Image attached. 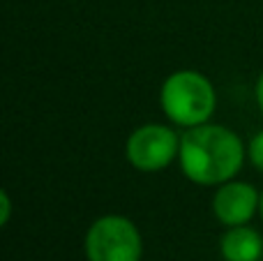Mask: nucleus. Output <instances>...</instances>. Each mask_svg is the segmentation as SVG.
I'll return each instance as SVG.
<instances>
[{"instance_id":"nucleus-1","label":"nucleus","mask_w":263,"mask_h":261,"mask_svg":"<svg viewBox=\"0 0 263 261\" xmlns=\"http://www.w3.org/2000/svg\"><path fill=\"white\" fill-rule=\"evenodd\" d=\"M247 157L240 134L227 125L203 123L180 134V171L190 183L217 188L236 178Z\"/></svg>"},{"instance_id":"nucleus-9","label":"nucleus","mask_w":263,"mask_h":261,"mask_svg":"<svg viewBox=\"0 0 263 261\" xmlns=\"http://www.w3.org/2000/svg\"><path fill=\"white\" fill-rule=\"evenodd\" d=\"M254 95H256V104H259V109H261V114H263V72L259 74V79H256Z\"/></svg>"},{"instance_id":"nucleus-2","label":"nucleus","mask_w":263,"mask_h":261,"mask_svg":"<svg viewBox=\"0 0 263 261\" xmlns=\"http://www.w3.org/2000/svg\"><path fill=\"white\" fill-rule=\"evenodd\" d=\"M159 106L176 127L190 129L210 123L217 109L215 86L199 69H176L159 88Z\"/></svg>"},{"instance_id":"nucleus-6","label":"nucleus","mask_w":263,"mask_h":261,"mask_svg":"<svg viewBox=\"0 0 263 261\" xmlns=\"http://www.w3.org/2000/svg\"><path fill=\"white\" fill-rule=\"evenodd\" d=\"M219 254L224 261H261L263 236L250 225L227 227L219 238Z\"/></svg>"},{"instance_id":"nucleus-4","label":"nucleus","mask_w":263,"mask_h":261,"mask_svg":"<svg viewBox=\"0 0 263 261\" xmlns=\"http://www.w3.org/2000/svg\"><path fill=\"white\" fill-rule=\"evenodd\" d=\"M180 134L164 123H145L132 129L125 143V157L141 174H159L178 160Z\"/></svg>"},{"instance_id":"nucleus-7","label":"nucleus","mask_w":263,"mask_h":261,"mask_svg":"<svg viewBox=\"0 0 263 261\" xmlns=\"http://www.w3.org/2000/svg\"><path fill=\"white\" fill-rule=\"evenodd\" d=\"M247 160L252 162V166H254L256 171L263 174V129L256 132L254 137L250 139V143H247Z\"/></svg>"},{"instance_id":"nucleus-8","label":"nucleus","mask_w":263,"mask_h":261,"mask_svg":"<svg viewBox=\"0 0 263 261\" xmlns=\"http://www.w3.org/2000/svg\"><path fill=\"white\" fill-rule=\"evenodd\" d=\"M9 215H12V199L7 190H0V227L9 225Z\"/></svg>"},{"instance_id":"nucleus-3","label":"nucleus","mask_w":263,"mask_h":261,"mask_svg":"<svg viewBox=\"0 0 263 261\" xmlns=\"http://www.w3.org/2000/svg\"><path fill=\"white\" fill-rule=\"evenodd\" d=\"M88 261H141L143 236L134 220L118 213L102 215L88 227L83 238Z\"/></svg>"},{"instance_id":"nucleus-10","label":"nucleus","mask_w":263,"mask_h":261,"mask_svg":"<svg viewBox=\"0 0 263 261\" xmlns=\"http://www.w3.org/2000/svg\"><path fill=\"white\" fill-rule=\"evenodd\" d=\"M259 215H261V222H263V192H261V203H259Z\"/></svg>"},{"instance_id":"nucleus-5","label":"nucleus","mask_w":263,"mask_h":261,"mask_svg":"<svg viewBox=\"0 0 263 261\" xmlns=\"http://www.w3.org/2000/svg\"><path fill=\"white\" fill-rule=\"evenodd\" d=\"M261 194L247 180H227V183L217 185L213 194V215L219 225L227 227H238V225H250L254 220V215L259 213Z\"/></svg>"}]
</instances>
